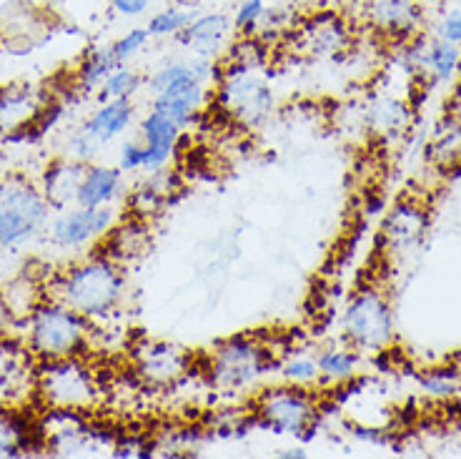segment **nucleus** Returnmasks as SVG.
<instances>
[{"label": "nucleus", "mask_w": 461, "mask_h": 459, "mask_svg": "<svg viewBox=\"0 0 461 459\" xmlns=\"http://www.w3.org/2000/svg\"><path fill=\"white\" fill-rule=\"evenodd\" d=\"M278 457H284V459H306L309 454L303 452V449H281V452H276Z\"/></svg>", "instance_id": "41"}, {"label": "nucleus", "mask_w": 461, "mask_h": 459, "mask_svg": "<svg viewBox=\"0 0 461 459\" xmlns=\"http://www.w3.org/2000/svg\"><path fill=\"white\" fill-rule=\"evenodd\" d=\"M274 3H286V0H274Z\"/></svg>", "instance_id": "43"}, {"label": "nucleus", "mask_w": 461, "mask_h": 459, "mask_svg": "<svg viewBox=\"0 0 461 459\" xmlns=\"http://www.w3.org/2000/svg\"><path fill=\"white\" fill-rule=\"evenodd\" d=\"M43 108L46 104L41 93L31 86L0 88V133H21L28 126H35Z\"/></svg>", "instance_id": "14"}, {"label": "nucleus", "mask_w": 461, "mask_h": 459, "mask_svg": "<svg viewBox=\"0 0 461 459\" xmlns=\"http://www.w3.org/2000/svg\"><path fill=\"white\" fill-rule=\"evenodd\" d=\"M191 21H194V11H185L181 5H171V8L153 13L146 28H149L150 38H176Z\"/></svg>", "instance_id": "31"}, {"label": "nucleus", "mask_w": 461, "mask_h": 459, "mask_svg": "<svg viewBox=\"0 0 461 459\" xmlns=\"http://www.w3.org/2000/svg\"><path fill=\"white\" fill-rule=\"evenodd\" d=\"M230 31H233V21L226 13H206V15H194V21L176 35V41L191 48L196 56L216 58L230 41Z\"/></svg>", "instance_id": "13"}, {"label": "nucleus", "mask_w": 461, "mask_h": 459, "mask_svg": "<svg viewBox=\"0 0 461 459\" xmlns=\"http://www.w3.org/2000/svg\"><path fill=\"white\" fill-rule=\"evenodd\" d=\"M346 342L357 352H379L392 342L393 317L386 297L376 289H361L344 311Z\"/></svg>", "instance_id": "6"}, {"label": "nucleus", "mask_w": 461, "mask_h": 459, "mask_svg": "<svg viewBox=\"0 0 461 459\" xmlns=\"http://www.w3.org/2000/svg\"><path fill=\"white\" fill-rule=\"evenodd\" d=\"M206 83L201 81H181L176 86H168L166 91L153 93V111H161L176 121L178 126L185 128L191 124V118L198 114V108L206 104Z\"/></svg>", "instance_id": "15"}, {"label": "nucleus", "mask_w": 461, "mask_h": 459, "mask_svg": "<svg viewBox=\"0 0 461 459\" xmlns=\"http://www.w3.org/2000/svg\"><path fill=\"white\" fill-rule=\"evenodd\" d=\"M123 191V171L113 166H98L88 163L83 184L78 188V204L76 207H113Z\"/></svg>", "instance_id": "19"}, {"label": "nucleus", "mask_w": 461, "mask_h": 459, "mask_svg": "<svg viewBox=\"0 0 461 459\" xmlns=\"http://www.w3.org/2000/svg\"><path fill=\"white\" fill-rule=\"evenodd\" d=\"M149 28H131V31H126L121 38H115L113 43H111V53H113L115 63L123 66V63H128L133 56H139L140 50L149 46Z\"/></svg>", "instance_id": "32"}, {"label": "nucleus", "mask_w": 461, "mask_h": 459, "mask_svg": "<svg viewBox=\"0 0 461 459\" xmlns=\"http://www.w3.org/2000/svg\"><path fill=\"white\" fill-rule=\"evenodd\" d=\"M181 131L184 128L178 126L176 121H171L168 115H163L161 111H153V108L140 118V143L146 146V166H143V171L156 173L168 166L173 151L178 146Z\"/></svg>", "instance_id": "11"}, {"label": "nucleus", "mask_w": 461, "mask_h": 459, "mask_svg": "<svg viewBox=\"0 0 461 459\" xmlns=\"http://www.w3.org/2000/svg\"><path fill=\"white\" fill-rule=\"evenodd\" d=\"M221 101L241 118L246 126L261 124L274 108V96L264 83L254 78V69L229 66L221 78Z\"/></svg>", "instance_id": "9"}, {"label": "nucleus", "mask_w": 461, "mask_h": 459, "mask_svg": "<svg viewBox=\"0 0 461 459\" xmlns=\"http://www.w3.org/2000/svg\"><path fill=\"white\" fill-rule=\"evenodd\" d=\"M118 221L121 214L115 207H73L48 221L46 239L60 252H86L105 239Z\"/></svg>", "instance_id": "8"}, {"label": "nucleus", "mask_w": 461, "mask_h": 459, "mask_svg": "<svg viewBox=\"0 0 461 459\" xmlns=\"http://www.w3.org/2000/svg\"><path fill=\"white\" fill-rule=\"evenodd\" d=\"M266 13L264 0H241L233 11V31L251 35L261 25Z\"/></svg>", "instance_id": "33"}, {"label": "nucleus", "mask_w": 461, "mask_h": 459, "mask_svg": "<svg viewBox=\"0 0 461 459\" xmlns=\"http://www.w3.org/2000/svg\"><path fill=\"white\" fill-rule=\"evenodd\" d=\"M136 369L153 387H168L191 372V354L171 342H146L136 349Z\"/></svg>", "instance_id": "10"}, {"label": "nucleus", "mask_w": 461, "mask_h": 459, "mask_svg": "<svg viewBox=\"0 0 461 459\" xmlns=\"http://www.w3.org/2000/svg\"><path fill=\"white\" fill-rule=\"evenodd\" d=\"M429 161L438 171H456L461 169V121L447 115V121L437 128V136L427 149Z\"/></svg>", "instance_id": "21"}, {"label": "nucleus", "mask_w": 461, "mask_h": 459, "mask_svg": "<svg viewBox=\"0 0 461 459\" xmlns=\"http://www.w3.org/2000/svg\"><path fill=\"white\" fill-rule=\"evenodd\" d=\"M35 390L48 409H76L86 412L95 404V377L78 356L43 359L35 374Z\"/></svg>", "instance_id": "5"}, {"label": "nucleus", "mask_w": 461, "mask_h": 459, "mask_svg": "<svg viewBox=\"0 0 461 459\" xmlns=\"http://www.w3.org/2000/svg\"><path fill=\"white\" fill-rule=\"evenodd\" d=\"M146 83V78L140 76L139 70L123 66H115L108 78L101 86V101H111V98H133L140 91V86Z\"/></svg>", "instance_id": "29"}, {"label": "nucleus", "mask_w": 461, "mask_h": 459, "mask_svg": "<svg viewBox=\"0 0 461 459\" xmlns=\"http://www.w3.org/2000/svg\"><path fill=\"white\" fill-rule=\"evenodd\" d=\"M369 18L379 25L381 31L406 33L416 25L419 8L414 0H371Z\"/></svg>", "instance_id": "22"}, {"label": "nucleus", "mask_w": 461, "mask_h": 459, "mask_svg": "<svg viewBox=\"0 0 461 459\" xmlns=\"http://www.w3.org/2000/svg\"><path fill=\"white\" fill-rule=\"evenodd\" d=\"M201 0H176V5H181V8H185V11H194Z\"/></svg>", "instance_id": "42"}, {"label": "nucleus", "mask_w": 461, "mask_h": 459, "mask_svg": "<svg viewBox=\"0 0 461 459\" xmlns=\"http://www.w3.org/2000/svg\"><path fill=\"white\" fill-rule=\"evenodd\" d=\"M281 377L288 384H299V387H312L321 379L319 372V362L312 354H288L281 364H278Z\"/></svg>", "instance_id": "30"}, {"label": "nucleus", "mask_w": 461, "mask_h": 459, "mask_svg": "<svg viewBox=\"0 0 461 459\" xmlns=\"http://www.w3.org/2000/svg\"><path fill=\"white\" fill-rule=\"evenodd\" d=\"M429 216L427 211L416 204H399L384 221L381 239L386 242L389 249L396 252H409L411 246L421 242L424 231H427Z\"/></svg>", "instance_id": "16"}, {"label": "nucleus", "mask_w": 461, "mask_h": 459, "mask_svg": "<svg viewBox=\"0 0 461 459\" xmlns=\"http://www.w3.org/2000/svg\"><path fill=\"white\" fill-rule=\"evenodd\" d=\"M133 115H136V108L131 104V98H111V101H104L86 118L81 131H86L101 146H105L121 133H126L131 124H133Z\"/></svg>", "instance_id": "17"}, {"label": "nucleus", "mask_w": 461, "mask_h": 459, "mask_svg": "<svg viewBox=\"0 0 461 459\" xmlns=\"http://www.w3.org/2000/svg\"><path fill=\"white\" fill-rule=\"evenodd\" d=\"M424 63H427L437 81H451L461 69V50L454 43L444 41H431L424 50Z\"/></svg>", "instance_id": "27"}, {"label": "nucleus", "mask_w": 461, "mask_h": 459, "mask_svg": "<svg viewBox=\"0 0 461 459\" xmlns=\"http://www.w3.org/2000/svg\"><path fill=\"white\" fill-rule=\"evenodd\" d=\"M319 372L326 381H346L357 374L358 352L357 349H341V346H329L316 356Z\"/></svg>", "instance_id": "26"}, {"label": "nucleus", "mask_w": 461, "mask_h": 459, "mask_svg": "<svg viewBox=\"0 0 461 459\" xmlns=\"http://www.w3.org/2000/svg\"><path fill=\"white\" fill-rule=\"evenodd\" d=\"M15 324H18V319H15V314L11 311L8 301L3 297V289H0V336H5Z\"/></svg>", "instance_id": "39"}, {"label": "nucleus", "mask_w": 461, "mask_h": 459, "mask_svg": "<svg viewBox=\"0 0 461 459\" xmlns=\"http://www.w3.org/2000/svg\"><path fill=\"white\" fill-rule=\"evenodd\" d=\"M437 38L444 41V43H454V46H461V8H454V11L444 13V18L437 23Z\"/></svg>", "instance_id": "35"}, {"label": "nucleus", "mask_w": 461, "mask_h": 459, "mask_svg": "<svg viewBox=\"0 0 461 459\" xmlns=\"http://www.w3.org/2000/svg\"><path fill=\"white\" fill-rule=\"evenodd\" d=\"M424 387L434 394H449L454 390V377L449 374H441V372H431L427 379H424Z\"/></svg>", "instance_id": "38"}, {"label": "nucleus", "mask_w": 461, "mask_h": 459, "mask_svg": "<svg viewBox=\"0 0 461 459\" xmlns=\"http://www.w3.org/2000/svg\"><path fill=\"white\" fill-rule=\"evenodd\" d=\"M150 246V234L143 224V218H133L128 224H115V229L105 236V249H108V256H113L118 264L123 262H133L143 253L149 252Z\"/></svg>", "instance_id": "20"}, {"label": "nucleus", "mask_w": 461, "mask_h": 459, "mask_svg": "<svg viewBox=\"0 0 461 459\" xmlns=\"http://www.w3.org/2000/svg\"><path fill=\"white\" fill-rule=\"evenodd\" d=\"M46 445L41 427L35 429L23 414L15 409H0V459H15L33 454V449Z\"/></svg>", "instance_id": "18"}, {"label": "nucleus", "mask_w": 461, "mask_h": 459, "mask_svg": "<svg viewBox=\"0 0 461 459\" xmlns=\"http://www.w3.org/2000/svg\"><path fill=\"white\" fill-rule=\"evenodd\" d=\"M306 38H309V50L319 53V56H334L336 50H341L346 46L344 25L339 23L336 18H326V23L316 21L313 25H309Z\"/></svg>", "instance_id": "28"}, {"label": "nucleus", "mask_w": 461, "mask_h": 459, "mask_svg": "<svg viewBox=\"0 0 461 459\" xmlns=\"http://www.w3.org/2000/svg\"><path fill=\"white\" fill-rule=\"evenodd\" d=\"M143 166H146V146L140 141L126 143L121 149V163H118V169L123 173H136L143 171Z\"/></svg>", "instance_id": "36"}, {"label": "nucleus", "mask_w": 461, "mask_h": 459, "mask_svg": "<svg viewBox=\"0 0 461 459\" xmlns=\"http://www.w3.org/2000/svg\"><path fill=\"white\" fill-rule=\"evenodd\" d=\"M98 151H101V143L91 138L86 131H73L68 138V143H66V156L70 159H76V161L83 163H93V159L98 156Z\"/></svg>", "instance_id": "34"}, {"label": "nucleus", "mask_w": 461, "mask_h": 459, "mask_svg": "<svg viewBox=\"0 0 461 459\" xmlns=\"http://www.w3.org/2000/svg\"><path fill=\"white\" fill-rule=\"evenodd\" d=\"M256 414L274 435L301 436L312 429L316 419V402L306 387L286 381L284 387H268L258 394Z\"/></svg>", "instance_id": "7"}, {"label": "nucleus", "mask_w": 461, "mask_h": 459, "mask_svg": "<svg viewBox=\"0 0 461 459\" xmlns=\"http://www.w3.org/2000/svg\"><path fill=\"white\" fill-rule=\"evenodd\" d=\"M50 204L21 173L0 181V253H18L46 231Z\"/></svg>", "instance_id": "3"}, {"label": "nucleus", "mask_w": 461, "mask_h": 459, "mask_svg": "<svg viewBox=\"0 0 461 459\" xmlns=\"http://www.w3.org/2000/svg\"><path fill=\"white\" fill-rule=\"evenodd\" d=\"M41 289L43 287L28 271H18L13 279L5 281L3 297H5V301H8V307H11V311L15 314L18 322H23L25 317L46 298L41 294Z\"/></svg>", "instance_id": "24"}, {"label": "nucleus", "mask_w": 461, "mask_h": 459, "mask_svg": "<svg viewBox=\"0 0 461 459\" xmlns=\"http://www.w3.org/2000/svg\"><path fill=\"white\" fill-rule=\"evenodd\" d=\"M25 346L43 359H63L78 356L88 346L93 334V322L81 311L70 309L60 298H43L23 322Z\"/></svg>", "instance_id": "2"}, {"label": "nucleus", "mask_w": 461, "mask_h": 459, "mask_svg": "<svg viewBox=\"0 0 461 459\" xmlns=\"http://www.w3.org/2000/svg\"><path fill=\"white\" fill-rule=\"evenodd\" d=\"M276 367L271 352L254 336H230L208 354V384L223 394H243Z\"/></svg>", "instance_id": "4"}, {"label": "nucleus", "mask_w": 461, "mask_h": 459, "mask_svg": "<svg viewBox=\"0 0 461 459\" xmlns=\"http://www.w3.org/2000/svg\"><path fill=\"white\" fill-rule=\"evenodd\" d=\"M28 354H33L28 346H18V342L0 336V394H13L25 374L31 372L28 369Z\"/></svg>", "instance_id": "23"}, {"label": "nucleus", "mask_w": 461, "mask_h": 459, "mask_svg": "<svg viewBox=\"0 0 461 459\" xmlns=\"http://www.w3.org/2000/svg\"><path fill=\"white\" fill-rule=\"evenodd\" d=\"M113 53H111V46L105 48H95L91 53H86L83 63L76 70V88L81 93H88L91 96L93 91H101V86L108 78V73L115 69Z\"/></svg>", "instance_id": "25"}, {"label": "nucleus", "mask_w": 461, "mask_h": 459, "mask_svg": "<svg viewBox=\"0 0 461 459\" xmlns=\"http://www.w3.org/2000/svg\"><path fill=\"white\" fill-rule=\"evenodd\" d=\"M449 118L454 121H461V83L456 86V91L451 93L449 98Z\"/></svg>", "instance_id": "40"}, {"label": "nucleus", "mask_w": 461, "mask_h": 459, "mask_svg": "<svg viewBox=\"0 0 461 459\" xmlns=\"http://www.w3.org/2000/svg\"><path fill=\"white\" fill-rule=\"evenodd\" d=\"M111 3V11H115L123 18H139L143 13L149 11L153 0H108Z\"/></svg>", "instance_id": "37"}, {"label": "nucleus", "mask_w": 461, "mask_h": 459, "mask_svg": "<svg viewBox=\"0 0 461 459\" xmlns=\"http://www.w3.org/2000/svg\"><path fill=\"white\" fill-rule=\"evenodd\" d=\"M88 163L76 161L70 156H60L56 161L48 163V169L41 176V191L46 196L50 208L66 211V208L78 204V188L83 184Z\"/></svg>", "instance_id": "12"}, {"label": "nucleus", "mask_w": 461, "mask_h": 459, "mask_svg": "<svg viewBox=\"0 0 461 459\" xmlns=\"http://www.w3.org/2000/svg\"><path fill=\"white\" fill-rule=\"evenodd\" d=\"M50 297L60 298L86 319L98 322L118 311L126 297V271L108 253H91L53 279Z\"/></svg>", "instance_id": "1"}, {"label": "nucleus", "mask_w": 461, "mask_h": 459, "mask_svg": "<svg viewBox=\"0 0 461 459\" xmlns=\"http://www.w3.org/2000/svg\"><path fill=\"white\" fill-rule=\"evenodd\" d=\"M459 50H461V46H459Z\"/></svg>", "instance_id": "44"}]
</instances>
